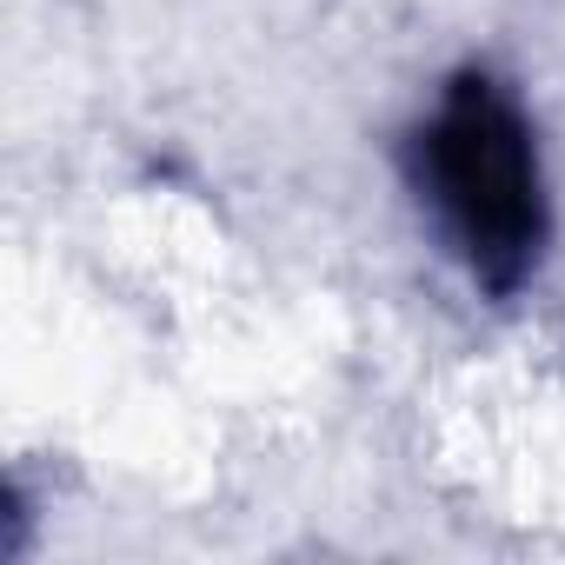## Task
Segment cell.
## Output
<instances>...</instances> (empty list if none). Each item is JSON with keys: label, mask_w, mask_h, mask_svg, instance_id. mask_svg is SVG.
Wrapping results in <instances>:
<instances>
[{"label": "cell", "mask_w": 565, "mask_h": 565, "mask_svg": "<svg viewBox=\"0 0 565 565\" xmlns=\"http://www.w3.org/2000/svg\"><path fill=\"white\" fill-rule=\"evenodd\" d=\"M413 180L479 287L519 294L545 253L552 206L532 120L492 74H459L439 94L413 134Z\"/></svg>", "instance_id": "6da1fadb"}]
</instances>
